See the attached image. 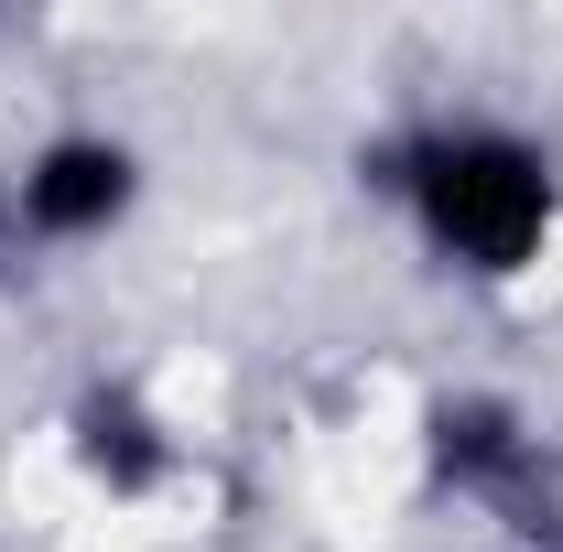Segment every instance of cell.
Returning <instances> with one entry per match:
<instances>
[{
    "label": "cell",
    "instance_id": "obj_1",
    "mask_svg": "<svg viewBox=\"0 0 563 552\" xmlns=\"http://www.w3.org/2000/svg\"><path fill=\"white\" fill-rule=\"evenodd\" d=\"M357 174L412 217V239L466 281H509L542 261L563 217V163L553 141H531L520 120H412L379 152H357Z\"/></svg>",
    "mask_w": 563,
    "mask_h": 552
},
{
    "label": "cell",
    "instance_id": "obj_2",
    "mask_svg": "<svg viewBox=\"0 0 563 552\" xmlns=\"http://www.w3.org/2000/svg\"><path fill=\"white\" fill-rule=\"evenodd\" d=\"M131 207H141V152L120 131H55L11 174V228L33 250H98L109 228H131Z\"/></svg>",
    "mask_w": 563,
    "mask_h": 552
},
{
    "label": "cell",
    "instance_id": "obj_3",
    "mask_svg": "<svg viewBox=\"0 0 563 552\" xmlns=\"http://www.w3.org/2000/svg\"><path fill=\"white\" fill-rule=\"evenodd\" d=\"M553 444H563V433H542V412L509 401V390H444V401L422 412V477L444 487V498L509 509Z\"/></svg>",
    "mask_w": 563,
    "mask_h": 552
},
{
    "label": "cell",
    "instance_id": "obj_4",
    "mask_svg": "<svg viewBox=\"0 0 563 552\" xmlns=\"http://www.w3.org/2000/svg\"><path fill=\"white\" fill-rule=\"evenodd\" d=\"M66 455L87 466V487H109V498H152V487H174V466H185L174 422L152 412L141 379H87V390H76L66 401Z\"/></svg>",
    "mask_w": 563,
    "mask_h": 552
}]
</instances>
